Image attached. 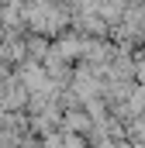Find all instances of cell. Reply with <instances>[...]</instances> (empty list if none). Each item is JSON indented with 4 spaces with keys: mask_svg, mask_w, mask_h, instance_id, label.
I'll return each mask as SVG.
<instances>
[{
    "mask_svg": "<svg viewBox=\"0 0 145 148\" xmlns=\"http://www.w3.org/2000/svg\"><path fill=\"white\" fill-rule=\"evenodd\" d=\"M90 121H93V117H83V114H76V110L66 114V127H69V131H86Z\"/></svg>",
    "mask_w": 145,
    "mask_h": 148,
    "instance_id": "6da1fadb",
    "label": "cell"
},
{
    "mask_svg": "<svg viewBox=\"0 0 145 148\" xmlns=\"http://www.w3.org/2000/svg\"><path fill=\"white\" fill-rule=\"evenodd\" d=\"M138 76H142V79H145V59H142V66H138Z\"/></svg>",
    "mask_w": 145,
    "mask_h": 148,
    "instance_id": "7a4b0ae2",
    "label": "cell"
}]
</instances>
